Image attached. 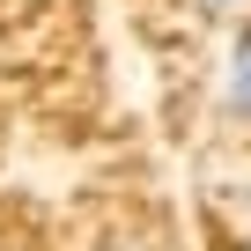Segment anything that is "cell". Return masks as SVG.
Masks as SVG:
<instances>
[{"label": "cell", "mask_w": 251, "mask_h": 251, "mask_svg": "<svg viewBox=\"0 0 251 251\" xmlns=\"http://www.w3.org/2000/svg\"><path fill=\"white\" fill-rule=\"evenodd\" d=\"M229 111L236 118H251V30L236 37V52H229Z\"/></svg>", "instance_id": "1"}, {"label": "cell", "mask_w": 251, "mask_h": 251, "mask_svg": "<svg viewBox=\"0 0 251 251\" xmlns=\"http://www.w3.org/2000/svg\"><path fill=\"white\" fill-rule=\"evenodd\" d=\"M200 8H207V15H222V8H236V0H200Z\"/></svg>", "instance_id": "2"}, {"label": "cell", "mask_w": 251, "mask_h": 251, "mask_svg": "<svg viewBox=\"0 0 251 251\" xmlns=\"http://www.w3.org/2000/svg\"><path fill=\"white\" fill-rule=\"evenodd\" d=\"M111 251H148V244H111Z\"/></svg>", "instance_id": "3"}]
</instances>
